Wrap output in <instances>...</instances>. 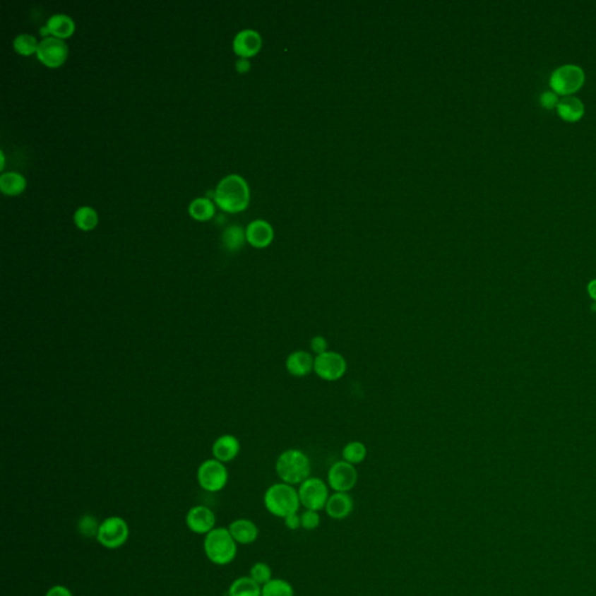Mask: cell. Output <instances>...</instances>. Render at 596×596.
I'll list each match as a JSON object with an SVG mask.
<instances>
[{
	"instance_id": "f35d334b",
	"label": "cell",
	"mask_w": 596,
	"mask_h": 596,
	"mask_svg": "<svg viewBox=\"0 0 596 596\" xmlns=\"http://www.w3.org/2000/svg\"><path fill=\"white\" fill-rule=\"evenodd\" d=\"M590 310H592V312H595V314H596V303H595V302H593V303H592V304H590Z\"/></svg>"
},
{
	"instance_id": "d6986e66",
	"label": "cell",
	"mask_w": 596,
	"mask_h": 596,
	"mask_svg": "<svg viewBox=\"0 0 596 596\" xmlns=\"http://www.w3.org/2000/svg\"><path fill=\"white\" fill-rule=\"evenodd\" d=\"M240 441L232 434H224L215 441L213 446V457L222 463H230L238 457Z\"/></svg>"
},
{
	"instance_id": "e575fe53",
	"label": "cell",
	"mask_w": 596,
	"mask_h": 596,
	"mask_svg": "<svg viewBox=\"0 0 596 596\" xmlns=\"http://www.w3.org/2000/svg\"><path fill=\"white\" fill-rule=\"evenodd\" d=\"M44 596H73V593L70 592L69 588L62 585H55V586L50 587L49 590H47Z\"/></svg>"
},
{
	"instance_id": "4fadbf2b",
	"label": "cell",
	"mask_w": 596,
	"mask_h": 596,
	"mask_svg": "<svg viewBox=\"0 0 596 596\" xmlns=\"http://www.w3.org/2000/svg\"><path fill=\"white\" fill-rule=\"evenodd\" d=\"M315 355L304 350L292 351L285 359V369L292 378H305L314 371Z\"/></svg>"
},
{
	"instance_id": "9a60e30c",
	"label": "cell",
	"mask_w": 596,
	"mask_h": 596,
	"mask_svg": "<svg viewBox=\"0 0 596 596\" xmlns=\"http://www.w3.org/2000/svg\"><path fill=\"white\" fill-rule=\"evenodd\" d=\"M261 35L254 30H242L235 35L233 40V50L240 57L254 56L261 49Z\"/></svg>"
},
{
	"instance_id": "484cf974",
	"label": "cell",
	"mask_w": 596,
	"mask_h": 596,
	"mask_svg": "<svg viewBox=\"0 0 596 596\" xmlns=\"http://www.w3.org/2000/svg\"><path fill=\"white\" fill-rule=\"evenodd\" d=\"M189 213L197 220H208L215 215V205L208 197H198L190 203Z\"/></svg>"
},
{
	"instance_id": "2e32d148",
	"label": "cell",
	"mask_w": 596,
	"mask_h": 596,
	"mask_svg": "<svg viewBox=\"0 0 596 596\" xmlns=\"http://www.w3.org/2000/svg\"><path fill=\"white\" fill-rule=\"evenodd\" d=\"M274 230L266 220L256 219L249 222L246 229V240L256 249H266L273 242Z\"/></svg>"
},
{
	"instance_id": "4316f807",
	"label": "cell",
	"mask_w": 596,
	"mask_h": 596,
	"mask_svg": "<svg viewBox=\"0 0 596 596\" xmlns=\"http://www.w3.org/2000/svg\"><path fill=\"white\" fill-rule=\"evenodd\" d=\"M73 222L81 230L90 231L95 229L98 224V215L96 210L91 206H81L73 215Z\"/></svg>"
},
{
	"instance_id": "1f68e13d",
	"label": "cell",
	"mask_w": 596,
	"mask_h": 596,
	"mask_svg": "<svg viewBox=\"0 0 596 596\" xmlns=\"http://www.w3.org/2000/svg\"><path fill=\"white\" fill-rule=\"evenodd\" d=\"M559 100L560 97L551 89L544 91L540 97V105L547 109H556V105L559 103Z\"/></svg>"
},
{
	"instance_id": "5bb4252c",
	"label": "cell",
	"mask_w": 596,
	"mask_h": 596,
	"mask_svg": "<svg viewBox=\"0 0 596 596\" xmlns=\"http://www.w3.org/2000/svg\"><path fill=\"white\" fill-rule=\"evenodd\" d=\"M324 511L332 520H345L354 511V500L350 493L333 491L328 497Z\"/></svg>"
},
{
	"instance_id": "cb8c5ba5",
	"label": "cell",
	"mask_w": 596,
	"mask_h": 596,
	"mask_svg": "<svg viewBox=\"0 0 596 596\" xmlns=\"http://www.w3.org/2000/svg\"><path fill=\"white\" fill-rule=\"evenodd\" d=\"M246 231L242 226L231 225L222 232V246L229 252H238L245 244Z\"/></svg>"
},
{
	"instance_id": "603a6c76",
	"label": "cell",
	"mask_w": 596,
	"mask_h": 596,
	"mask_svg": "<svg viewBox=\"0 0 596 596\" xmlns=\"http://www.w3.org/2000/svg\"><path fill=\"white\" fill-rule=\"evenodd\" d=\"M367 455V446L360 441H348L341 451L342 460L346 461L348 464L353 465V466L362 464L366 460Z\"/></svg>"
},
{
	"instance_id": "ffe728a7",
	"label": "cell",
	"mask_w": 596,
	"mask_h": 596,
	"mask_svg": "<svg viewBox=\"0 0 596 596\" xmlns=\"http://www.w3.org/2000/svg\"><path fill=\"white\" fill-rule=\"evenodd\" d=\"M47 30L53 37L59 39L69 37L75 32V23L73 18L64 13L54 14L47 20Z\"/></svg>"
},
{
	"instance_id": "7a4b0ae2",
	"label": "cell",
	"mask_w": 596,
	"mask_h": 596,
	"mask_svg": "<svg viewBox=\"0 0 596 596\" xmlns=\"http://www.w3.org/2000/svg\"><path fill=\"white\" fill-rule=\"evenodd\" d=\"M275 470L282 482L299 486L311 477L312 464L308 454L298 448H289L276 459Z\"/></svg>"
},
{
	"instance_id": "f546056e",
	"label": "cell",
	"mask_w": 596,
	"mask_h": 596,
	"mask_svg": "<svg viewBox=\"0 0 596 596\" xmlns=\"http://www.w3.org/2000/svg\"><path fill=\"white\" fill-rule=\"evenodd\" d=\"M302 529L306 531H314L318 529L321 523V517L319 511H308L305 509L301 513Z\"/></svg>"
},
{
	"instance_id": "30bf717a",
	"label": "cell",
	"mask_w": 596,
	"mask_h": 596,
	"mask_svg": "<svg viewBox=\"0 0 596 596\" xmlns=\"http://www.w3.org/2000/svg\"><path fill=\"white\" fill-rule=\"evenodd\" d=\"M359 473L357 467L346 461H335L328 468L326 482L328 487L337 493H350L357 486Z\"/></svg>"
},
{
	"instance_id": "6da1fadb",
	"label": "cell",
	"mask_w": 596,
	"mask_h": 596,
	"mask_svg": "<svg viewBox=\"0 0 596 596\" xmlns=\"http://www.w3.org/2000/svg\"><path fill=\"white\" fill-rule=\"evenodd\" d=\"M215 203L227 213H239L245 210L249 203V188L242 176H226L215 188Z\"/></svg>"
},
{
	"instance_id": "8d00e7d4",
	"label": "cell",
	"mask_w": 596,
	"mask_h": 596,
	"mask_svg": "<svg viewBox=\"0 0 596 596\" xmlns=\"http://www.w3.org/2000/svg\"><path fill=\"white\" fill-rule=\"evenodd\" d=\"M586 289L588 297L596 303V278L590 280V281L587 283Z\"/></svg>"
},
{
	"instance_id": "4dcf8cb0",
	"label": "cell",
	"mask_w": 596,
	"mask_h": 596,
	"mask_svg": "<svg viewBox=\"0 0 596 596\" xmlns=\"http://www.w3.org/2000/svg\"><path fill=\"white\" fill-rule=\"evenodd\" d=\"M310 352L312 354L317 355L323 354L325 352L330 351V346H328V339L325 338L324 335H315L312 337L309 344Z\"/></svg>"
},
{
	"instance_id": "f1b7e54d",
	"label": "cell",
	"mask_w": 596,
	"mask_h": 596,
	"mask_svg": "<svg viewBox=\"0 0 596 596\" xmlns=\"http://www.w3.org/2000/svg\"><path fill=\"white\" fill-rule=\"evenodd\" d=\"M249 576L260 586H265L266 583L273 579L272 567L263 561H258L251 567Z\"/></svg>"
},
{
	"instance_id": "7c38bea8",
	"label": "cell",
	"mask_w": 596,
	"mask_h": 596,
	"mask_svg": "<svg viewBox=\"0 0 596 596\" xmlns=\"http://www.w3.org/2000/svg\"><path fill=\"white\" fill-rule=\"evenodd\" d=\"M186 523L191 532L206 536L215 528V515L206 506H195L186 513Z\"/></svg>"
},
{
	"instance_id": "7402d4cb",
	"label": "cell",
	"mask_w": 596,
	"mask_h": 596,
	"mask_svg": "<svg viewBox=\"0 0 596 596\" xmlns=\"http://www.w3.org/2000/svg\"><path fill=\"white\" fill-rule=\"evenodd\" d=\"M262 587L251 576H240L229 588V596H261Z\"/></svg>"
},
{
	"instance_id": "74e56055",
	"label": "cell",
	"mask_w": 596,
	"mask_h": 596,
	"mask_svg": "<svg viewBox=\"0 0 596 596\" xmlns=\"http://www.w3.org/2000/svg\"><path fill=\"white\" fill-rule=\"evenodd\" d=\"M4 166H5V155H4V152L1 150V168L0 169H4Z\"/></svg>"
},
{
	"instance_id": "8fae6325",
	"label": "cell",
	"mask_w": 596,
	"mask_h": 596,
	"mask_svg": "<svg viewBox=\"0 0 596 596\" xmlns=\"http://www.w3.org/2000/svg\"><path fill=\"white\" fill-rule=\"evenodd\" d=\"M68 46L64 40L59 37H43L37 46V56L44 66L57 68L62 66L68 57Z\"/></svg>"
},
{
	"instance_id": "ba28073f",
	"label": "cell",
	"mask_w": 596,
	"mask_h": 596,
	"mask_svg": "<svg viewBox=\"0 0 596 596\" xmlns=\"http://www.w3.org/2000/svg\"><path fill=\"white\" fill-rule=\"evenodd\" d=\"M347 371V362L344 355L339 352H325L323 354L315 357L314 373L321 380L326 382H337L344 378Z\"/></svg>"
},
{
	"instance_id": "ac0fdd59",
	"label": "cell",
	"mask_w": 596,
	"mask_h": 596,
	"mask_svg": "<svg viewBox=\"0 0 596 596\" xmlns=\"http://www.w3.org/2000/svg\"><path fill=\"white\" fill-rule=\"evenodd\" d=\"M227 529L238 545H249V544L256 543L258 540V525L249 518H238L233 520Z\"/></svg>"
},
{
	"instance_id": "3957f363",
	"label": "cell",
	"mask_w": 596,
	"mask_h": 596,
	"mask_svg": "<svg viewBox=\"0 0 596 596\" xmlns=\"http://www.w3.org/2000/svg\"><path fill=\"white\" fill-rule=\"evenodd\" d=\"M263 504L270 515L282 520L292 513H298L302 507L295 486L285 484L282 481L272 484L266 490Z\"/></svg>"
},
{
	"instance_id": "5b68a950",
	"label": "cell",
	"mask_w": 596,
	"mask_h": 596,
	"mask_svg": "<svg viewBox=\"0 0 596 596\" xmlns=\"http://www.w3.org/2000/svg\"><path fill=\"white\" fill-rule=\"evenodd\" d=\"M586 82L583 66L574 64H561L551 73L549 84L559 97L576 96Z\"/></svg>"
},
{
	"instance_id": "44dd1931",
	"label": "cell",
	"mask_w": 596,
	"mask_h": 596,
	"mask_svg": "<svg viewBox=\"0 0 596 596\" xmlns=\"http://www.w3.org/2000/svg\"><path fill=\"white\" fill-rule=\"evenodd\" d=\"M26 184V179L19 172H4L3 175L0 176V190L5 195H19L25 190Z\"/></svg>"
},
{
	"instance_id": "8992f818",
	"label": "cell",
	"mask_w": 596,
	"mask_h": 596,
	"mask_svg": "<svg viewBox=\"0 0 596 596\" xmlns=\"http://www.w3.org/2000/svg\"><path fill=\"white\" fill-rule=\"evenodd\" d=\"M297 490L302 507L308 511H324L331 495L328 482L321 477H309L298 486Z\"/></svg>"
},
{
	"instance_id": "d590c367",
	"label": "cell",
	"mask_w": 596,
	"mask_h": 596,
	"mask_svg": "<svg viewBox=\"0 0 596 596\" xmlns=\"http://www.w3.org/2000/svg\"><path fill=\"white\" fill-rule=\"evenodd\" d=\"M235 66H237V70H238L239 73H245L249 71V68H251V64H249V59H245V57H240L238 61H237V64H235Z\"/></svg>"
},
{
	"instance_id": "d6a6232c",
	"label": "cell",
	"mask_w": 596,
	"mask_h": 596,
	"mask_svg": "<svg viewBox=\"0 0 596 596\" xmlns=\"http://www.w3.org/2000/svg\"><path fill=\"white\" fill-rule=\"evenodd\" d=\"M96 522L95 518L91 516H84L83 520L80 522V531L85 535V536H91V535H97L100 524L93 523Z\"/></svg>"
},
{
	"instance_id": "52a82bcc",
	"label": "cell",
	"mask_w": 596,
	"mask_h": 596,
	"mask_svg": "<svg viewBox=\"0 0 596 596\" xmlns=\"http://www.w3.org/2000/svg\"><path fill=\"white\" fill-rule=\"evenodd\" d=\"M129 537V527L123 517L111 516L100 523L97 531V542L109 550H117L126 543Z\"/></svg>"
},
{
	"instance_id": "83f0119b",
	"label": "cell",
	"mask_w": 596,
	"mask_h": 596,
	"mask_svg": "<svg viewBox=\"0 0 596 596\" xmlns=\"http://www.w3.org/2000/svg\"><path fill=\"white\" fill-rule=\"evenodd\" d=\"M13 46L17 53L23 55V56H28V55L37 53L39 42H37V37L30 35V34H19L14 39Z\"/></svg>"
},
{
	"instance_id": "277c9868",
	"label": "cell",
	"mask_w": 596,
	"mask_h": 596,
	"mask_svg": "<svg viewBox=\"0 0 596 596\" xmlns=\"http://www.w3.org/2000/svg\"><path fill=\"white\" fill-rule=\"evenodd\" d=\"M204 552L208 559L218 566L232 563L238 554V544L227 528H215L204 540Z\"/></svg>"
},
{
	"instance_id": "d4e9b609",
	"label": "cell",
	"mask_w": 596,
	"mask_h": 596,
	"mask_svg": "<svg viewBox=\"0 0 596 596\" xmlns=\"http://www.w3.org/2000/svg\"><path fill=\"white\" fill-rule=\"evenodd\" d=\"M261 596H295V590L287 580L273 578L262 586Z\"/></svg>"
},
{
	"instance_id": "836d02e7",
	"label": "cell",
	"mask_w": 596,
	"mask_h": 596,
	"mask_svg": "<svg viewBox=\"0 0 596 596\" xmlns=\"http://www.w3.org/2000/svg\"><path fill=\"white\" fill-rule=\"evenodd\" d=\"M285 520V525L289 530L295 531L302 528L301 515L299 513H292L289 516L283 518Z\"/></svg>"
},
{
	"instance_id": "e0dca14e",
	"label": "cell",
	"mask_w": 596,
	"mask_h": 596,
	"mask_svg": "<svg viewBox=\"0 0 596 596\" xmlns=\"http://www.w3.org/2000/svg\"><path fill=\"white\" fill-rule=\"evenodd\" d=\"M556 114L560 119L566 123H578L583 119L586 112V107L579 97H560L559 103L556 105Z\"/></svg>"
},
{
	"instance_id": "9c48e42d",
	"label": "cell",
	"mask_w": 596,
	"mask_h": 596,
	"mask_svg": "<svg viewBox=\"0 0 596 596\" xmlns=\"http://www.w3.org/2000/svg\"><path fill=\"white\" fill-rule=\"evenodd\" d=\"M197 480L203 489L209 493H217L224 489L227 484L229 472L222 461L209 459L199 466Z\"/></svg>"
}]
</instances>
